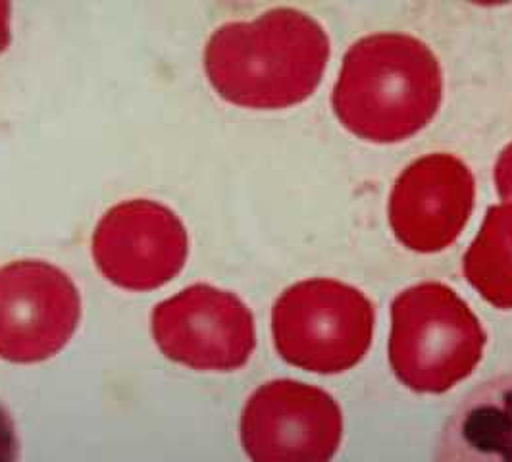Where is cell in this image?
<instances>
[{"label": "cell", "mask_w": 512, "mask_h": 462, "mask_svg": "<svg viewBox=\"0 0 512 462\" xmlns=\"http://www.w3.org/2000/svg\"><path fill=\"white\" fill-rule=\"evenodd\" d=\"M468 283L491 307L512 310V203L491 206L462 258Z\"/></svg>", "instance_id": "obj_11"}, {"label": "cell", "mask_w": 512, "mask_h": 462, "mask_svg": "<svg viewBox=\"0 0 512 462\" xmlns=\"http://www.w3.org/2000/svg\"><path fill=\"white\" fill-rule=\"evenodd\" d=\"M81 316L77 287L45 260L0 268V359L33 364L60 353Z\"/></svg>", "instance_id": "obj_7"}, {"label": "cell", "mask_w": 512, "mask_h": 462, "mask_svg": "<svg viewBox=\"0 0 512 462\" xmlns=\"http://www.w3.org/2000/svg\"><path fill=\"white\" fill-rule=\"evenodd\" d=\"M153 337L174 362L231 372L245 366L255 351V318L237 295L197 283L156 305Z\"/></svg>", "instance_id": "obj_6"}, {"label": "cell", "mask_w": 512, "mask_h": 462, "mask_svg": "<svg viewBox=\"0 0 512 462\" xmlns=\"http://www.w3.org/2000/svg\"><path fill=\"white\" fill-rule=\"evenodd\" d=\"M476 197L472 172L453 154H428L397 178L389 197V224L414 253L434 255L461 235Z\"/></svg>", "instance_id": "obj_9"}, {"label": "cell", "mask_w": 512, "mask_h": 462, "mask_svg": "<svg viewBox=\"0 0 512 462\" xmlns=\"http://www.w3.org/2000/svg\"><path fill=\"white\" fill-rule=\"evenodd\" d=\"M187 231L168 206L137 199L112 206L93 233V258L108 282L151 291L180 274Z\"/></svg>", "instance_id": "obj_8"}, {"label": "cell", "mask_w": 512, "mask_h": 462, "mask_svg": "<svg viewBox=\"0 0 512 462\" xmlns=\"http://www.w3.org/2000/svg\"><path fill=\"white\" fill-rule=\"evenodd\" d=\"M443 79L436 54L416 37L376 33L343 58L333 87L341 126L372 143H399L436 116Z\"/></svg>", "instance_id": "obj_2"}, {"label": "cell", "mask_w": 512, "mask_h": 462, "mask_svg": "<svg viewBox=\"0 0 512 462\" xmlns=\"http://www.w3.org/2000/svg\"><path fill=\"white\" fill-rule=\"evenodd\" d=\"M376 308L353 285L314 278L287 287L272 308V337L285 362L314 374H341L368 353Z\"/></svg>", "instance_id": "obj_4"}, {"label": "cell", "mask_w": 512, "mask_h": 462, "mask_svg": "<svg viewBox=\"0 0 512 462\" xmlns=\"http://www.w3.org/2000/svg\"><path fill=\"white\" fill-rule=\"evenodd\" d=\"M434 462H512V372L462 399L441 430Z\"/></svg>", "instance_id": "obj_10"}, {"label": "cell", "mask_w": 512, "mask_h": 462, "mask_svg": "<svg viewBox=\"0 0 512 462\" xmlns=\"http://www.w3.org/2000/svg\"><path fill=\"white\" fill-rule=\"evenodd\" d=\"M10 43V4L0 2V52Z\"/></svg>", "instance_id": "obj_14"}, {"label": "cell", "mask_w": 512, "mask_h": 462, "mask_svg": "<svg viewBox=\"0 0 512 462\" xmlns=\"http://www.w3.org/2000/svg\"><path fill=\"white\" fill-rule=\"evenodd\" d=\"M18 436L16 426L4 403L0 401V462H18Z\"/></svg>", "instance_id": "obj_12"}, {"label": "cell", "mask_w": 512, "mask_h": 462, "mask_svg": "<svg viewBox=\"0 0 512 462\" xmlns=\"http://www.w3.org/2000/svg\"><path fill=\"white\" fill-rule=\"evenodd\" d=\"M330 58L322 26L295 8H276L253 22H230L208 39L205 70L228 103L278 110L303 103L320 85Z\"/></svg>", "instance_id": "obj_1"}, {"label": "cell", "mask_w": 512, "mask_h": 462, "mask_svg": "<svg viewBox=\"0 0 512 462\" xmlns=\"http://www.w3.org/2000/svg\"><path fill=\"white\" fill-rule=\"evenodd\" d=\"M239 434L251 462H332L343 439V412L316 385L274 380L249 397Z\"/></svg>", "instance_id": "obj_5"}, {"label": "cell", "mask_w": 512, "mask_h": 462, "mask_svg": "<svg viewBox=\"0 0 512 462\" xmlns=\"http://www.w3.org/2000/svg\"><path fill=\"white\" fill-rule=\"evenodd\" d=\"M487 335L478 316L445 283L424 282L391 303L389 364L416 393H445L484 357Z\"/></svg>", "instance_id": "obj_3"}, {"label": "cell", "mask_w": 512, "mask_h": 462, "mask_svg": "<svg viewBox=\"0 0 512 462\" xmlns=\"http://www.w3.org/2000/svg\"><path fill=\"white\" fill-rule=\"evenodd\" d=\"M495 189L505 203H512V143L499 154L493 170Z\"/></svg>", "instance_id": "obj_13"}]
</instances>
